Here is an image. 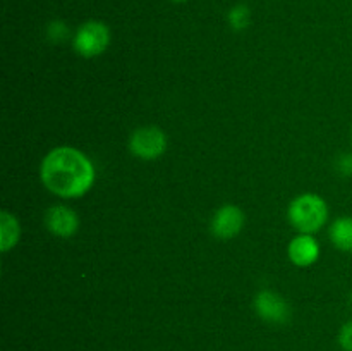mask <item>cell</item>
Instances as JSON below:
<instances>
[{
  "label": "cell",
  "mask_w": 352,
  "mask_h": 351,
  "mask_svg": "<svg viewBox=\"0 0 352 351\" xmlns=\"http://www.w3.org/2000/svg\"><path fill=\"white\" fill-rule=\"evenodd\" d=\"M45 188L60 198H79L93 188L96 171L88 155L74 147H57L45 155L40 165Z\"/></svg>",
  "instance_id": "6da1fadb"
},
{
  "label": "cell",
  "mask_w": 352,
  "mask_h": 351,
  "mask_svg": "<svg viewBox=\"0 0 352 351\" xmlns=\"http://www.w3.org/2000/svg\"><path fill=\"white\" fill-rule=\"evenodd\" d=\"M287 217L299 234H315L329 220V205L322 196L315 193H305L292 200Z\"/></svg>",
  "instance_id": "7a4b0ae2"
},
{
  "label": "cell",
  "mask_w": 352,
  "mask_h": 351,
  "mask_svg": "<svg viewBox=\"0 0 352 351\" xmlns=\"http://www.w3.org/2000/svg\"><path fill=\"white\" fill-rule=\"evenodd\" d=\"M110 38H112L110 28L102 21L91 19L86 21L78 28L72 45H74V50L81 57L91 58L98 57L109 48Z\"/></svg>",
  "instance_id": "3957f363"
},
{
  "label": "cell",
  "mask_w": 352,
  "mask_h": 351,
  "mask_svg": "<svg viewBox=\"0 0 352 351\" xmlns=\"http://www.w3.org/2000/svg\"><path fill=\"white\" fill-rule=\"evenodd\" d=\"M129 150L141 160H155L167 150V136L157 126L140 127L131 134Z\"/></svg>",
  "instance_id": "277c9868"
},
{
  "label": "cell",
  "mask_w": 352,
  "mask_h": 351,
  "mask_svg": "<svg viewBox=\"0 0 352 351\" xmlns=\"http://www.w3.org/2000/svg\"><path fill=\"white\" fill-rule=\"evenodd\" d=\"M254 310L263 320L270 323H285L291 319V306L278 292L263 291L254 296Z\"/></svg>",
  "instance_id": "5b68a950"
},
{
  "label": "cell",
  "mask_w": 352,
  "mask_h": 351,
  "mask_svg": "<svg viewBox=\"0 0 352 351\" xmlns=\"http://www.w3.org/2000/svg\"><path fill=\"white\" fill-rule=\"evenodd\" d=\"M244 212L236 205H223L213 213L212 233L220 240L236 237L244 227Z\"/></svg>",
  "instance_id": "8992f818"
},
{
  "label": "cell",
  "mask_w": 352,
  "mask_h": 351,
  "mask_svg": "<svg viewBox=\"0 0 352 351\" xmlns=\"http://www.w3.org/2000/svg\"><path fill=\"white\" fill-rule=\"evenodd\" d=\"M45 226L58 237H71L79 229V217L65 205H54L45 213Z\"/></svg>",
  "instance_id": "52a82bcc"
},
{
  "label": "cell",
  "mask_w": 352,
  "mask_h": 351,
  "mask_svg": "<svg viewBox=\"0 0 352 351\" xmlns=\"http://www.w3.org/2000/svg\"><path fill=\"white\" fill-rule=\"evenodd\" d=\"M289 260L298 267H309L320 257V244L313 234H299L289 243Z\"/></svg>",
  "instance_id": "ba28073f"
},
{
  "label": "cell",
  "mask_w": 352,
  "mask_h": 351,
  "mask_svg": "<svg viewBox=\"0 0 352 351\" xmlns=\"http://www.w3.org/2000/svg\"><path fill=\"white\" fill-rule=\"evenodd\" d=\"M19 220L16 219V215H12L10 212L3 210V212L0 213V250H2L3 253L12 250L17 244V241H19Z\"/></svg>",
  "instance_id": "9c48e42d"
},
{
  "label": "cell",
  "mask_w": 352,
  "mask_h": 351,
  "mask_svg": "<svg viewBox=\"0 0 352 351\" xmlns=\"http://www.w3.org/2000/svg\"><path fill=\"white\" fill-rule=\"evenodd\" d=\"M329 237L337 250L352 251V217H339L333 220Z\"/></svg>",
  "instance_id": "30bf717a"
},
{
  "label": "cell",
  "mask_w": 352,
  "mask_h": 351,
  "mask_svg": "<svg viewBox=\"0 0 352 351\" xmlns=\"http://www.w3.org/2000/svg\"><path fill=\"white\" fill-rule=\"evenodd\" d=\"M227 21H229V24L236 31L246 30V28L250 26V21H251L250 7L243 6V3H239V6H234L232 9L229 10V14H227Z\"/></svg>",
  "instance_id": "8fae6325"
},
{
  "label": "cell",
  "mask_w": 352,
  "mask_h": 351,
  "mask_svg": "<svg viewBox=\"0 0 352 351\" xmlns=\"http://www.w3.org/2000/svg\"><path fill=\"white\" fill-rule=\"evenodd\" d=\"M339 346L344 351H352V320L344 323L339 330Z\"/></svg>",
  "instance_id": "7c38bea8"
},
{
  "label": "cell",
  "mask_w": 352,
  "mask_h": 351,
  "mask_svg": "<svg viewBox=\"0 0 352 351\" xmlns=\"http://www.w3.org/2000/svg\"><path fill=\"white\" fill-rule=\"evenodd\" d=\"M337 171L346 178H352V153H344L337 158Z\"/></svg>",
  "instance_id": "4fadbf2b"
},
{
  "label": "cell",
  "mask_w": 352,
  "mask_h": 351,
  "mask_svg": "<svg viewBox=\"0 0 352 351\" xmlns=\"http://www.w3.org/2000/svg\"><path fill=\"white\" fill-rule=\"evenodd\" d=\"M65 33H67V28H65V24L62 23V21H54V23H50V26H48V34H50V38H64Z\"/></svg>",
  "instance_id": "5bb4252c"
},
{
  "label": "cell",
  "mask_w": 352,
  "mask_h": 351,
  "mask_svg": "<svg viewBox=\"0 0 352 351\" xmlns=\"http://www.w3.org/2000/svg\"><path fill=\"white\" fill-rule=\"evenodd\" d=\"M174 2H186V0H174Z\"/></svg>",
  "instance_id": "9a60e30c"
},
{
  "label": "cell",
  "mask_w": 352,
  "mask_h": 351,
  "mask_svg": "<svg viewBox=\"0 0 352 351\" xmlns=\"http://www.w3.org/2000/svg\"><path fill=\"white\" fill-rule=\"evenodd\" d=\"M351 305H352V295H351Z\"/></svg>",
  "instance_id": "2e32d148"
},
{
  "label": "cell",
  "mask_w": 352,
  "mask_h": 351,
  "mask_svg": "<svg viewBox=\"0 0 352 351\" xmlns=\"http://www.w3.org/2000/svg\"><path fill=\"white\" fill-rule=\"evenodd\" d=\"M351 140H352V131H351Z\"/></svg>",
  "instance_id": "e0dca14e"
}]
</instances>
